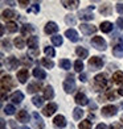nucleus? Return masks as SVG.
I'll return each instance as SVG.
<instances>
[{"instance_id": "nucleus-1", "label": "nucleus", "mask_w": 123, "mask_h": 129, "mask_svg": "<svg viewBox=\"0 0 123 129\" xmlns=\"http://www.w3.org/2000/svg\"><path fill=\"white\" fill-rule=\"evenodd\" d=\"M109 80L106 79V75L105 74H98L95 75L94 78V88L97 91H102V90H106L109 88Z\"/></svg>"}, {"instance_id": "nucleus-2", "label": "nucleus", "mask_w": 123, "mask_h": 129, "mask_svg": "<svg viewBox=\"0 0 123 129\" xmlns=\"http://www.w3.org/2000/svg\"><path fill=\"white\" fill-rule=\"evenodd\" d=\"M64 90H65L66 93L74 92V90H75V80H74V77L72 74H70L69 77L65 79V82H64Z\"/></svg>"}, {"instance_id": "nucleus-3", "label": "nucleus", "mask_w": 123, "mask_h": 129, "mask_svg": "<svg viewBox=\"0 0 123 129\" xmlns=\"http://www.w3.org/2000/svg\"><path fill=\"white\" fill-rule=\"evenodd\" d=\"M13 87H15V82H13L12 77H9V75H3V78H2V90H3V92L13 88Z\"/></svg>"}, {"instance_id": "nucleus-4", "label": "nucleus", "mask_w": 123, "mask_h": 129, "mask_svg": "<svg viewBox=\"0 0 123 129\" xmlns=\"http://www.w3.org/2000/svg\"><path fill=\"white\" fill-rule=\"evenodd\" d=\"M103 57H91L89 59V67L91 70H99L103 66Z\"/></svg>"}, {"instance_id": "nucleus-5", "label": "nucleus", "mask_w": 123, "mask_h": 129, "mask_svg": "<svg viewBox=\"0 0 123 129\" xmlns=\"http://www.w3.org/2000/svg\"><path fill=\"white\" fill-rule=\"evenodd\" d=\"M90 44L94 46L97 50H106V48H107L106 41H105L102 37H94V38L90 41Z\"/></svg>"}, {"instance_id": "nucleus-6", "label": "nucleus", "mask_w": 123, "mask_h": 129, "mask_svg": "<svg viewBox=\"0 0 123 129\" xmlns=\"http://www.w3.org/2000/svg\"><path fill=\"white\" fill-rule=\"evenodd\" d=\"M93 9H94V5H90V7H87L86 9L79 11V12H78V17H79L81 20H86V21L87 20H91L93 17H94V16H93V13H91Z\"/></svg>"}, {"instance_id": "nucleus-7", "label": "nucleus", "mask_w": 123, "mask_h": 129, "mask_svg": "<svg viewBox=\"0 0 123 129\" xmlns=\"http://www.w3.org/2000/svg\"><path fill=\"white\" fill-rule=\"evenodd\" d=\"M116 112H118V108L115 105H106L102 108V115L105 117H113L116 115Z\"/></svg>"}, {"instance_id": "nucleus-8", "label": "nucleus", "mask_w": 123, "mask_h": 129, "mask_svg": "<svg viewBox=\"0 0 123 129\" xmlns=\"http://www.w3.org/2000/svg\"><path fill=\"white\" fill-rule=\"evenodd\" d=\"M32 119H33V126L36 128V129H44V121H43V119H41V116L37 113V112H33V115H32Z\"/></svg>"}, {"instance_id": "nucleus-9", "label": "nucleus", "mask_w": 123, "mask_h": 129, "mask_svg": "<svg viewBox=\"0 0 123 129\" xmlns=\"http://www.w3.org/2000/svg\"><path fill=\"white\" fill-rule=\"evenodd\" d=\"M79 30L84 34H86V36H90V34L97 32V28L94 25H89V24H81L79 25Z\"/></svg>"}, {"instance_id": "nucleus-10", "label": "nucleus", "mask_w": 123, "mask_h": 129, "mask_svg": "<svg viewBox=\"0 0 123 129\" xmlns=\"http://www.w3.org/2000/svg\"><path fill=\"white\" fill-rule=\"evenodd\" d=\"M57 111V104L56 103H49L48 105H45L44 107V109H43V113H44V116H52L54 112Z\"/></svg>"}, {"instance_id": "nucleus-11", "label": "nucleus", "mask_w": 123, "mask_h": 129, "mask_svg": "<svg viewBox=\"0 0 123 129\" xmlns=\"http://www.w3.org/2000/svg\"><path fill=\"white\" fill-rule=\"evenodd\" d=\"M19 59H17L16 57H13V55H11V57H8L7 58V69L8 70H16L17 69V66H19Z\"/></svg>"}, {"instance_id": "nucleus-12", "label": "nucleus", "mask_w": 123, "mask_h": 129, "mask_svg": "<svg viewBox=\"0 0 123 129\" xmlns=\"http://www.w3.org/2000/svg\"><path fill=\"white\" fill-rule=\"evenodd\" d=\"M44 30H45V33H46V34H54V33H57V32H58V26H57L56 22L49 21L48 24L45 25Z\"/></svg>"}, {"instance_id": "nucleus-13", "label": "nucleus", "mask_w": 123, "mask_h": 129, "mask_svg": "<svg viewBox=\"0 0 123 129\" xmlns=\"http://www.w3.org/2000/svg\"><path fill=\"white\" fill-rule=\"evenodd\" d=\"M74 100H75V103H77L78 105H86V104H89V99L86 98V95L85 93H82V92H79V93H77L75 95V98H74Z\"/></svg>"}, {"instance_id": "nucleus-14", "label": "nucleus", "mask_w": 123, "mask_h": 129, "mask_svg": "<svg viewBox=\"0 0 123 129\" xmlns=\"http://www.w3.org/2000/svg\"><path fill=\"white\" fill-rule=\"evenodd\" d=\"M29 78V73L27 69H21L20 71H17V79H19L20 83H25Z\"/></svg>"}, {"instance_id": "nucleus-15", "label": "nucleus", "mask_w": 123, "mask_h": 129, "mask_svg": "<svg viewBox=\"0 0 123 129\" xmlns=\"http://www.w3.org/2000/svg\"><path fill=\"white\" fill-rule=\"evenodd\" d=\"M53 122H54V125L57 126V128H65L66 126V119L62 115H58V116H56L54 117V120H53Z\"/></svg>"}, {"instance_id": "nucleus-16", "label": "nucleus", "mask_w": 123, "mask_h": 129, "mask_svg": "<svg viewBox=\"0 0 123 129\" xmlns=\"http://www.w3.org/2000/svg\"><path fill=\"white\" fill-rule=\"evenodd\" d=\"M11 100H12L15 104H19L24 100V93L21 91H15L12 95H11Z\"/></svg>"}, {"instance_id": "nucleus-17", "label": "nucleus", "mask_w": 123, "mask_h": 129, "mask_svg": "<svg viewBox=\"0 0 123 129\" xmlns=\"http://www.w3.org/2000/svg\"><path fill=\"white\" fill-rule=\"evenodd\" d=\"M65 36L72 41V42H77V41L79 40V36H78V33L74 30V29H68V30L65 32Z\"/></svg>"}, {"instance_id": "nucleus-18", "label": "nucleus", "mask_w": 123, "mask_h": 129, "mask_svg": "<svg viewBox=\"0 0 123 129\" xmlns=\"http://www.w3.org/2000/svg\"><path fill=\"white\" fill-rule=\"evenodd\" d=\"M40 88H41V83H38V82H32V83L28 84L27 91H28L29 93H34V92H37Z\"/></svg>"}, {"instance_id": "nucleus-19", "label": "nucleus", "mask_w": 123, "mask_h": 129, "mask_svg": "<svg viewBox=\"0 0 123 129\" xmlns=\"http://www.w3.org/2000/svg\"><path fill=\"white\" fill-rule=\"evenodd\" d=\"M19 16L13 9H5L4 12H3V19L5 20H12V19H16V17Z\"/></svg>"}, {"instance_id": "nucleus-20", "label": "nucleus", "mask_w": 123, "mask_h": 129, "mask_svg": "<svg viewBox=\"0 0 123 129\" xmlns=\"http://www.w3.org/2000/svg\"><path fill=\"white\" fill-rule=\"evenodd\" d=\"M54 96V91L53 88H52L50 86H46L45 87V90H44V99L45 100H52Z\"/></svg>"}, {"instance_id": "nucleus-21", "label": "nucleus", "mask_w": 123, "mask_h": 129, "mask_svg": "<svg viewBox=\"0 0 123 129\" xmlns=\"http://www.w3.org/2000/svg\"><path fill=\"white\" fill-rule=\"evenodd\" d=\"M29 120V115L25 109H21L19 111V113H17V121H20V122H27Z\"/></svg>"}, {"instance_id": "nucleus-22", "label": "nucleus", "mask_w": 123, "mask_h": 129, "mask_svg": "<svg viewBox=\"0 0 123 129\" xmlns=\"http://www.w3.org/2000/svg\"><path fill=\"white\" fill-rule=\"evenodd\" d=\"M113 54L116 58H122L123 57V44H118L113 48Z\"/></svg>"}, {"instance_id": "nucleus-23", "label": "nucleus", "mask_w": 123, "mask_h": 129, "mask_svg": "<svg viewBox=\"0 0 123 129\" xmlns=\"http://www.w3.org/2000/svg\"><path fill=\"white\" fill-rule=\"evenodd\" d=\"M99 12H101L103 16H110L111 12H113V8H111L110 4H103L99 7Z\"/></svg>"}, {"instance_id": "nucleus-24", "label": "nucleus", "mask_w": 123, "mask_h": 129, "mask_svg": "<svg viewBox=\"0 0 123 129\" xmlns=\"http://www.w3.org/2000/svg\"><path fill=\"white\" fill-rule=\"evenodd\" d=\"M27 44H28V48H31V49H37V46H38V37H36V36L29 37L28 41H27Z\"/></svg>"}, {"instance_id": "nucleus-25", "label": "nucleus", "mask_w": 123, "mask_h": 129, "mask_svg": "<svg viewBox=\"0 0 123 129\" xmlns=\"http://www.w3.org/2000/svg\"><path fill=\"white\" fill-rule=\"evenodd\" d=\"M33 75H34V78H37L40 80H43V79L46 78V73L44 71L43 69H38V67L33 69Z\"/></svg>"}, {"instance_id": "nucleus-26", "label": "nucleus", "mask_w": 123, "mask_h": 129, "mask_svg": "<svg viewBox=\"0 0 123 129\" xmlns=\"http://www.w3.org/2000/svg\"><path fill=\"white\" fill-rule=\"evenodd\" d=\"M113 24H111L110 21H103L102 24H101V26H99V29L103 32V33H110L111 30H113Z\"/></svg>"}, {"instance_id": "nucleus-27", "label": "nucleus", "mask_w": 123, "mask_h": 129, "mask_svg": "<svg viewBox=\"0 0 123 129\" xmlns=\"http://www.w3.org/2000/svg\"><path fill=\"white\" fill-rule=\"evenodd\" d=\"M78 4H79L78 0H73V2H66V0H62V5L65 8H68V9H75V8L78 7Z\"/></svg>"}, {"instance_id": "nucleus-28", "label": "nucleus", "mask_w": 123, "mask_h": 129, "mask_svg": "<svg viewBox=\"0 0 123 129\" xmlns=\"http://www.w3.org/2000/svg\"><path fill=\"white\" fill-rule=\"evenodd\" d=\"M75 54H77L81 59H84V58L89 57V51H87L85 48H81V46H78V48L75 49Z\"/></svg>"}, {"instance_id": "nucleus-29", "label": "nucleus", "mask_w": 123, "mask_h": 129, "mask_svg": "<svg viewBox=\"0 0 123 129\" xmlns=\"http://www.w3.org/2000/svg\"><path fill=\"white\" fill-rule=\"evenodd\" d=\"M113 82L115 84H123V73L122 71H116L113 75Z\"/></svg>"}, {"instance_id": "nucleus-30", "label": "nucleus", "mask_w": 123, "mask_h": 129, "mask_svg": "<svg viewBox=\"0 0 123 129\" xmlns=\"http://www.w3.org/2000/svg\"><path fill=\"white\" fill-rule=\"evenodd\" d=\"M115 99H116V95H115V92H113V91H109L106 95L101 96L102 102H110V100H115Z\"/></svg>"}, {"instance_id": "nucleus-31", "label": "nucleus", "mask_w": 123, "mask_h": 129, "mask_svg": "<svg viewBox=\"0 0 123 129\" xmlns=\"http://www.w3.org/2000/svg\"><path fill=\"white\" fill-rule=\"evenodd\" d=\"M34 32V26L32 24H28V25H24L21 28V34L23 36H25V34H29V33H32Z\"/></svg>"}, {"instance_id": "nucleus-32", "label": "nucleus", "mask_w": 123, "mask_h": 129, "mask_svg": "<svg viewBox=\"0 0 123 129\" xmlns=\"http://www.w3.org/2000/svg\"><path fill=\"white\" fill-rule=\"evenodd\" d=\"M7 29H8L9 33H16L17 30H19V26H17L16 22L9 21V22H7Z\"/></svg>"}, {"instance_id": "nucleus-33", "label": "nucleus", "mask_w": 123, "mask_h": 129, "mask_svg": "<svg viewBox=\"0 0 123 129\" xmlns=\"http://www.w3.org/2000/svg\"><path fill=\"white\" fill-rule=\"evenodd\" d=\"M82 116H84V111H82L79 107L73 109V117H74V120H81Z\"/></svg>"}, {"instance_id": "nucleus-34", "label": "nucleus", "mask_w": 123, "mask_h": 129, "mask_svg": "<svg viewBox=\"0 0 123 129\" xmlns=\"http://www.w3.org/2000/svg\"><path fill=\"white\" fill-rule=\"evenodd\" d=\"M64 42V40L61 36H58V34H54L53 37H52V44H53L54 46H61Z\"/></svg>"}, {"instance_id": "nucleus-35", "label": "nucleus", "mask_w": 123, "mask_h": 129, "mask_svg": "<svg viewBox=\"0 0 123 129\" xmlns=\"http://www.w3.org/2000/svg\"><path fill=\"white\" fill-rule=\"evenodd\" d=\"M32 103L36 105V107H43L44 99L41 98V96H38V95H36V96H33V98H32Z\"/></svg>"}, {"instance_id": "nucleus-36", "label": "nucleus", "mask_w": 123, "mask_h": 129, "mask_svg": "<svg viewBox=\"0 0 123 129\" xmlns=\"http://www.w3.org/2000/svg\"><path fill=\"white\" fill-rule=\"evenodd\" d=\"M15 45H16L17 49H23L25 46V42H24V40H23L21 37H16L15 38Z\"/></svg>"}, {"instance_id": "nucleus-37", "label": "nucleus", "mask_w": 123, "mask_h": 129, "mask_svg": "<svg viewBox=\"0 0 123 129\" xmlns=\"http://www.w3.org/2000/svg\"><path fill=\"white\" fill-rule=\"evenodd\" d=\"M79 129H91V121L90 120H84L79 122Z\"/></svg>"}, {"instance_id": "nucleus-38", "label": "nucleus", "mask_w": 123, "mask_h": 129, "mask_svg": "<svg viewBox=\"0 0 123 129\" xmlns=\"http://www.w3.org/2000/svg\"><path fill=\"white\" fill-rule=\"evenodd\" d=\"M44 53L46 55H48L49 58H53L54 55H56V51H54V49L53 48H50V46H46V48L44 49Z\"/></svg>"}, {"instance_id": "nucleus-39", "label": "nucleus", "mask_w": 123, "mask_h": 129, "mask_svg": "<svg viewBox=\"0 0 123 129\" xmlns=\"http://www.w3.org/2000/svg\"><path fill=\"white\" fill-rule=\"evenodd\" d=\"M74 70L77 73H81L82 70H84V63H82V61L81 59H77L74 62Z\"/></svg>"}, {"instance_id": "nucleus-40", "label": "nucleus", "mask_w": 123, "mask_h": 129, "mask_svg": "<svg viewBox=\"0 0 123 129\" xmlns=\"http://www.w3.org/2000/svg\"><path fill=\"white\" fill-rule=\"evenodd\" d=\"M60 66H61L64 70H69L70 66H72V63H70L69 59H61V61H60Z\"/></svg>"}, {"instance_id": "nucleus-41", "label": "nucleus", "mask_w": 123, "mask_h": 129, "mask_svg": "<svg viewBox=\"0 0 123 129\" xmlns=\"http://www.w3.org/2000/svg\"><path fill=\"white\" fill-rule=\"evenodd\" d=\"M65 22H66L68 25H74L75 24V17L73 15H68L65 17Z\"/></svg>"}, {"instance_id": "nucleus-42", "label": "nucleus", "mask_w": 123, "mask_h": 129, "mask_svg": "<svg viewBox=\"0 0 123 129\" xmlns=\"http://www.w3.org/2000/svg\"><path fill=\"white\" fill-rule=\"evenodd\" d=\"M15 111H16V109H15V107H13L12 104H7V107L4 108V112L7 113V115H13Z\"/></svg>"}, {"instance_id": "nucleus-43", "label": "nucleus", "mask_w": 123, "mask_h": 129, "mask_svg": "<svg viewBox=\"0 0 123 129\" xmlns=\"http://www.w3.org/2000/svg\"><path fill=\"white\" fill-rule=\"evenodd\" d=\"M43 64H44V66H45L46 69H53V66H54L53 61L48 59V58H44V59H43Z\"/></svg>"}, {"instance_id": "nucleus-44", "label": "nucleus", "mask_w": 123, "mask_h": 129, "mask_svg": "<svg viewBox=\"0 0 123 129\" xmlns=\"http://www.w3.org/2000/svg\"><path fill=\"white\" fill-rule=\"evenodd\" d=\"M28 12H33V13H38L40 12V7L37 3H34L31 8H28Z\"/></svg>"}, {"instance_id": "nucleus-45", "label": "nucleus", "mask_w": 123, "mask_h": 129, "mask_svg": "<svg viewBox=\"0 0 123 129\" xmlns=\"http://www.w3.org/2000/svg\"><path fill=\"white\" fill-rule=\"evenodd\" d=\"M109 129H123V126H122L120 122H113V124L110 125Z\"/></svg>"}, {"instance_id": "nucleus-46", "label": "nucleus", "mask_w": 123, "mask_h": 129, "mask_svg": "<svg viewBox=\"0 0 123 129\" xmlns=\"http://www.w3.org/2000/svg\"><path fill=\"white\" fill-rule=\"evenodd\" d=\"M2 45H3V48H4V49H7V50H11V42H9L8 40H3Z\"/></svg>"}, {"instance_id": "nucleus-47", "label": "nucleus", "mask_w": 123, "mask_h": 129, "mask_svg": "<svg viewBox=\"0 0 123 129\" xmlns=\"http://www.w3.org/2000/svg\"><path fill=\"white\" fill-rule=\"evenodd\" d=\"M116 11L119 15H123V3H118L116 4Z\"/></svg>"}, {"instance_id": "nucleus-48", "label": "nucleus", "mask_w": 123, "mask_h": 129, "mask_svg": "<svg viewBox=\"0 0 123 129\" xmlns=\"http://www.w3.org/2000/svg\"><path fill=\"white\" fill-rule=\"evenodd\" d=\"M116 25H118L120 29H123V17H119V19L116 20Z\"/></svg>"}, {"instance_id": "nucleus-49", "label": "nucleus", "mask_w": 123, "mask_h": 129, "mask_svg": "<svg viewBox=\"0 0 123 129\" xmlns=\"http://www.w3.org/2000/svg\"><path fill=\"white\" fill-rule=\"evenodd\" d=\"M19 4H20V7L25 8V7H27V4H28V0H19Z\"/></svg>"}, {"instance_id": "nucleus-50", "label": "nucleus", "mask_w": 123, "mask_h": 129, "mask_svg": "<svg viewBox=\"0 0 123 129\" xmlns=\"http://www.w3.org/2000/svg\"><path fill=\"white\" fill-rule=\"evenodd\" d=\"M79 80H81V82H86V80H87V79H86V75H85V74H81V75H79Z\"/></svg>"}, {"instance_id": "nucleus-51", "label": "nucleus", "mask_w": 123, "mask_h": 129, "mask_svg": "<svg viewBox=\"0 0 123 129\" xmlns=\"http://www.w3.org/2000/svg\"><path fill=\"white\" fill-rule=\"evenodd\" d=\"M95 129H106V125H105V124H98Z\"/></svg>"}, {"instance_id": "nucleus-52", "label": "nucleus", "mask_w": 123, "mask_h": 129, "mask_svg": "<svg viewBox=\"0 0 123 129\" xmlns=\"http://www.w3.org/2000/svg\"><path fill=\"white\" fill-rule=\"evenodd\" d=\"M9 125H11V126H12L13 129H15V128H17V125H16V122H15L13 120H11V121H9Z\"/></svg>"}, {"instance_id": "nucleus-53", "label": "nucleus", "mask_w": 123, "mask_h": 129, "mask_svg": "<svg viewBox=\"0 0 123 129\" xmlns=\"http://www.w3.org/2000/svg\"><path fill=\"white\" fill-rule=\"evenodd\" d=\"M118 93H119V95H122V96H123V87H122V88H119V90H118Z\"/></svg>"}, {"instance_id": "nucleus-54", "label": "nucleus", "mask_w": 123, "mask_h": 129, "mask_svg": "<svg viewBox=\"0 0 123 129\" xmlns=\"http://www.w3.org/2000/svg\"><path fill=\"white\" fill-rule=\"evenodd\" d=\"M21 129H29V128H28V126H23Z\"/></svg>"}, {"instance_id": "nucleus-55", "label": "nucleus", "mask_w": 123, "mask_h": 129, "mask_svg": "<svg viewBox=\"0 0 123 129\" xmlns=\"http://www.w3.org/2000/svg\"><path fill=\"white\" fill-rule=\"evenodd\" d=\"M120 121L123 122V115H122V117H120Z\"/></svg>"}, {"instance_id": "nucleus-56", "label": "nucleus", "mask_w": 123, "mask_h": 129, "mask_svg": "<svg viewBox=\"0 0 123 129\" xmlns=\"http://www.w3.org/2000/svg\"><path fill=\"white\" fill-rule=\"evenodd\" d=\"M122 42H123V36H122Z\"/></svg>"}]
</instances>
